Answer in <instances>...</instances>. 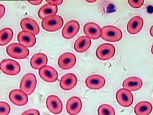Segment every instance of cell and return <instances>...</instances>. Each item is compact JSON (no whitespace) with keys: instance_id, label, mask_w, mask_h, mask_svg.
<instances>
[{"instance_id":"cell-1","label":"cell","mask_w":153,"mask_h":115,"mask_svg":"<svg viewBox=\"0 0 153 115\" xmlns=\"http://www.w3.org/2000/svg\"><path fill=\"white\" fill-rule=\"evenodd\" d=\"M101 29V38L106 42L117 43L120 40L123 38V32L116 26L107 25Z\"/></svg>"},{"instance_id":"cell-2","label":"cell","mask_w":153,"mask_h":115,"mask_svg":"<svg viewBox=\"0 0 153 115\" xmlns=\"http://www.w3.org/2000/svg\"><path fill=\"white\" fill-rule=\"evenodd\" d=\"M6 52L10 57L16 59H25L30 54L28 49L17 43H12L8 46Z\"/></svg>"},{"instance_id":"cell-3","label":"cell","mask_w":153,"mask_h":115,"mask_svg":"<svg viewBox=\"0 0 153 115\" xmlns=\"http://www.w3.org/2000/svg\"><path fill=\"white\" fill-rule=\"evenodd\" d=\"M63 22L62 17L56 15L43 19L41 25L43 29L45 31L49 32H54L62 28Z\"/></svg>"},{"instance_id":"cell-4","label":"cell","mask_w":153,"mask_h":115,"mask_svg":"<svg viewBox=\"0 0 153 115\" xmlns=\"http://www.w3.org/2000/svg\"><path fill=\"white\" fill-rule=\"evenodd\" d=\"M37 84L36 75L33 73L25 74L20 83V89L27 96L30 95L34 92Z\"/></svg>"},{"instance_id":"cell-5","label":"cell","mask_w":153,"mask_h":115,"mask_svg":"<svg viewBox=\"0 0 153 115\" xmlns=\"http://www.w3.org/2000/svg\"><path fill=\"white\" fill-rule=\"evenodd\" d=\"M115 52L114 46L110 43H105L98 47L96 51V55L100 60L106 61L112 58Z\"/></svg>"},{"instance_id":"cell-6","label":"cell","mask_w":153,"mask_h":115,"mask_svg":"<svg viewBox=\"0 0 153 115\" xmlns=\"http://www.w3.org/2000/svg\"><path fill=\"white\" fill-rule=\"evenodd\" d=\"M0 69L4 74L15 75L20 72V65L16 61L11 59L2 60L0 63Z\"/></svg>"},{"instance_id":"cell-7","label":"cell","mask_w":153,"mask_h":115,"mask_svg":"<svg viewBox=\"0 0 153 115\" xmlns=\"http://www.w3.org/2000/svg\"><path fill=\"white\" fill-rule=\"evenodd\" d=\"M116 98L118 104L124 107H129L133 102L132 93L126 89L121 88L118 90L116 93Z\"/></svg>"},{"instance_id":"cell-8","label":"cell","mask_w":153,"mask_h":115,"mask_svg":"<svg viewBox=\"0 0 153 115\" xmlns=\"http://www.w3.org/2000/svg\"><path fill=\"white\" fill-rule=\"evenodd\" d=\"M76 57L72 53L67 52L62 54L59 58L58 65L63 70L71 69L76 63Z\"/></svg>"},{"instance_id":"cell-9","label":"cell","mask_w":153,"mask_h":115,"mask_svg":"<svg viewBox=\"0 0 153 115\" xmlns=\"http://www.w3.org/2000/svg\"><path fill=\"white\" fill-rule=\"evenodd\" d=\"M39 75L41 78L48 83H53L57 81L58 74L53 67L50 66H44L39 69Z\"/></svg>"},{"instance_id":"cell-10","label":"cell","mask_w":153,"mask_h":115,"mask_svg":"<svg viewBox=\"0 0 153 115\" xmlns=\"http://www.w3.org/2000/svg\"><path fill=\"white\" fill-rule=\"evenodd\" d=\"M80 29L78 22L75 20H70L64 25L62 30V36L65 39H71L75 37Z\"/></svg>"},{"instance_id":"cell-11","label":"cell","mask_w":153,"mask_h":115,"mask_svg":"<svg viewBox=\"0 0 153 115\" xmlns=\"http://www.w3.org/2000/svg\"><path fill=\"white\" fill-rule=\"evenodd\" d=\"M46 105L49 111L53 114H59L63 110V104L61 99L54 95H51L47 97Z\"/></svg>"},{"instance_id":"cell-12","label":"cell","mask_w":153,"mask_h":115,"mask_svg":"<svg viewBox=\"0 0 153 115\" xmlns=\"http://www.w3.org/2000/svg\"><path fill=\"white\" fill-rule=\"evenodd\" d=\"M9 98L10 101L17 106H24L28 102L27 96L20 89H14L11 91L9 94Z\"/></svg>"},{"instance_id":"cell-13","label":"cell","mask_w":153,"mask_h":115,"mask_svg":"<svg viewBox=\"0 0 153 115\" xmlns=\"http://www.w3.org/2000/svg\"><path fill=\"white\" fill-rule=\"evenodd\" d=\"M106 80L99 74H93L87 77L85 81L86 86L90 89L100 90L105 84Z\"/></svg>"},{"instance_id":"cell-14","label":"cell","mask_w":153,"mask_h":115,"mask_svg":"<svg viewBox=\"0 0 153 115\" xmlns=\"http://www.w3.org/2000/svg\"><path fill=\"white\" fill-rule=\"evenodd\" d=\"M83 31L86 36L90 39L97 40L101 37V29L95 23L89 22L85 24Z\"/></svg>"},{"instance_id":"cell-15","label":"cell","mask_w":153,"mask_h":115,"mask_svg":"<svg viewBox=\"0 0 153 115\" xmlns=\"http://www.w3.org/2000/svg\"><path fill=\"white\" fill-rule=\"evenodd\" d=\"M77 83V77L73 73H68L63 75L59 81V86L63 90L73 89Z\"/></svg>"},{"instance_id":"cell-16","label":"cell","mask_w":153,"mask_h":115,"mask_svg":"<svg viewBox=\"0 0 153 115\" xmlns=\"http://www.w3.org/2000/svg\"><path fill=\"white\" fill-rule=\"evenodd\" d=\"M17 39L19 44L26 48H31L36 44L35 36L27 31H22L18 35Z\"/></svg>"},{"instance_id":"cell-17","label":"cell","mask_w":153,"mask_h":115,"mask_svg":"<svg viewBox=\"0 0 153 115\" xmlns=\"http://www.w3.org/2000/svg\"><path fill=\"white\" fill-rule=\"evenodd\" d=\"M82 108L81 99L76 96L72 97L66 104V111L70 115H76L81 111Z\"/></svg>"},{"instance_id":"cell-18","label":"cell","mask_w":153,"mask_h":115,"mask_svg":"<svg viewBox=\"0 0 153 115\" xmlns=\"http://www.w3.org/2000/svg\"><path fill=\"white\" fill-rule=\"evenodd\" d=\"M20 25L22 31L31 32L35 36L37 35L39 32V27L38 23L33 19L25 18L21 20Z\"/></svg>"},{"instance_id":"cell-19","label":"cell","mask_w":153,"mask_h":115,"mask_svg":"<svg viewBox=\"0 0 153 115\" xmlns=\"http://www.w3.org/2000/svg\"><path fill=\"white\" fill-rule=\"evenodd\" d=\"M143 26V19L140 16H135L131 18L127 26L128 32L131 34H136L141 31Z\"/></svg>"},{"instance_id":"cell-20","label":"cell","mask_w":153,"mask_h":115,"mask_svg":"<svg viewBox=\"0 0 153 115\" xmlns=\"http://www.w3.org/2000/svg\"><path fill=\"white\" fill-rule=\"evenodd\" d=\"M143 85L142 79L136 76H131L127 78L123 81V87L130 92L138 90Z\"/></svg>"},{"instance_id":"cell-21","label":"cell","mask_w":153,"mask_h":115,"mask_svg":"<svg viewBox=\"0 0 153 115\" xmlns=\"http://www.w3.org/2000/svg\"><path fill=\"white\" fill-rule=\"evenodd\" d=\"M91 44V41L90 38L86 36H81L75 40L74 49L77 52H85L90 47Z\"/></svg>"},{"instance_id":"cell-22","label":"cell","mask_w":153,"mask_h":115,"mask_svg":"<svg viewBox=\"0 0 153 115\" xmlns=\"http://www.w3.org/2000/svg\"><path fill=\"white\" fill-rule=\"evenodd\" d=\"M48 62V57L45 54L38 53L35 54L31 58L30 64L32 68L38 70L46 66Z\"/></svg>"},{"instance_id":"cell-23","label":"cell","mask_w":153,"mask_h":115,"mask_svg":"<svg viewBox=\"0 0 153 115\" xmlns=\"http://www.w3.org/2000/svg\"><path fill=\"white\" fill-rule=\"evenodd\" d=\"M58 11L57 6H53L47 3L42 6L38 13L39 17L43 20L48 17L56 15Z\"/></svg>"},{"instance_id":"cell-24","label":"cell","mask_w":153,"mask_h":115,"mask_svg":"<svg viewBox=\"0 0 153 115\" xmlns=\"http://www.w3.org/2000/svg\"><path fill=\"white\" fill-rule=\"evenodd\" d=\"M152 110V105L149 102H139L135 105L134 111L136 115H149Z\"/></svg>"},{"instance_id":"cell-25","label":"cell","mask_w":153,"mask_h":115,"mask_svg":"<svg viewBox=\"0 0 153 115\" xmlns=\"http://www.w3.org/2000/svg\"><path fill=\"white\" fill-rule=\"evenodd\" d=\"M13 31L10 28H5L0 31V46L8 44L13 38Z\"/></svg>"},{"instance_id":"cell-26","label":"cell","mask_w":153,"mask_h":115,"mask_svg":"<svg viewBox=\"0 0 153 115\" xmlns=\"http://www.w3.org/2000/svg\"><path fill=\"white\" fill-rule=\"evenodd\" d=\"M98 115H115V112L111 105L104 104L98 108Z\"/></svg>"},{"instance_id":"cell-27","label":"cell","mask_w":153,"mask_h":115,"mask_svg":"<svg viewBox=\"0 0 153 115\" xmlns=\"http://www.w3.org/2000/svg\"><path fill=\"white\" fill-rule=\"evenodd\" d=\"M10 111L9 104L6 102L0 101V115H8Z\"/></svg>"},{"instance_id":"cell-28","label":"cell","mask_w":153,"mask_h":115,"mask_svg":"<svg viewBox=\"0 0 153 115\" xmlns=\"http://www.w3.org/2000/svg\"><path fill=\"white\" fill-rule=\"evenodd\" d=\"M129 4L131 7L134 8H140L143 4L144 1H128Z\"/></svg>"},{"instance_id":"cell-29","label":"cell","mask_w":153,"mask_h":115,"mask_svg":"<svg viewBox=\"0 0 153 115\" xmlns=\"http://www.w3.org/2000/svg\"><path fill=\"white\" fill-rule=\"evenodd\" d=\"M21 115H40V113L36 109H31L24 111Z\"/></svg>"},{"instance_id":"cell-30","label":"cell","mask_w":153,"mask_h":115,"mask_svg":"<svg viewBox=\"0 0 153 115\" xmlns=\"http://www.w3.org/2000/svg\"><path fill=\"white\" fill-rule=\"evenodd\" d=\"M47 2L49 4L53 6H57L60 5L63 3V1L62 0H59V1H53V0H48L45 1Z\"/></svg>"},{"instance_id":"cell-31","label":"cell","mask_w":153,"mask_h":115,"mask_svg":"<svg viewBox=\"0 0 153 115\" xmlns=\"http://www.w3.org/2000/svg\"><path fill=\"white\" fill-rule=\"evenodd\" d=\"M5 13V7L2 4H0V19L4 15Z\"/></svg>"},{"instance_id":"cell-32","label":"cell","mask_w":153,"mask_h":115,"mask_svg":"<svg viewBox=\"0 0 153 115\" xmlns=\"http://www.w3.org/2000/svg\"><path fill=\"white\" fill-rule=\"evenodd\" d=\"M42 0H39V1H27V2L33 5H39L42 3Z\"/></svg>"},{"instance_id":"cell-33","label":"cell","mask_w":153,"mask_h":115,"mask_svg":"<svg viewBox=\"0 0 153 115\" xmlns=\"http://www.w3.org/2000/svg\"><path fill=\"white\" fill-rule=\"evenodd\" d=\"M86 1L88 3H93V2H96L97 0H86Z\"/></svg>"},{"instance_id":"cell-34","label":"cell","mask_w":153,"mask_h":115,"mask_svg":"<svg viewBox=\"0 0 153 115\" xmlns=\"http://www.w3.org/2000/svg\"><path fill=\"white\" fill-rule=\"evenodd\" d=\"M149 32H150L151 35L152 36V37H153V25L151 27Z\"/></svg>"}]
</instances>
